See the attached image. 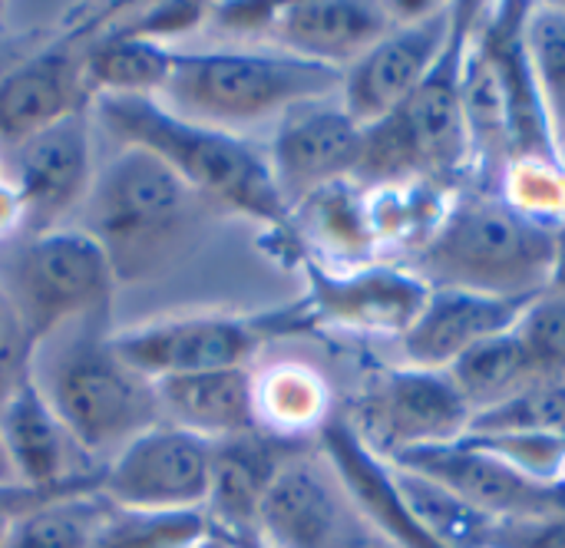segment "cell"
<instances>
[{"mask_svg": "<svg viewBox=\"0 0 565 548\" xmlns=\"http://www.w3.org/2000/svg\"><path fill=\"white\" fill-rule=\"evenodd\" d=\"M30 380L96 470L136 437L166 423L156 380L122 361L109 334V314L79 318L40 341Z\"/></svg>", "mask_w": 565, "mask_h": 548, "instance_id": "cell-1", "label": "cell"}, {"mask_svg": "<svg viewBox=\"0 0 565 548\" xmlns=\"http://www.w3.org/2000/svg\"><path fill=\"white\" fill-rule=\"evenodd\" d=\"M212 208L162 159L119 146L96 165L76 228L103 248L116 284L149 281L195 248Z\"/></svg>", "mask_w": 565, "mask_h": 548, "instance_id": "cell-2", "label": "cell"}, {"mask_svg": "<svg viewBox=\"0 0 565 548\" xmlns=\"http://www.w3.org/2000/svg\"><path fill=\"white\" fill-rule=\"evenodd\" d=\"M89 109L106 136L152 152L215 208L265 225L291 222L268 152L255 149L245 136L189 122L152 96H96Z\"/></svg>", "mask_w": 565, "mask_h": 548, "instance_id": "cell-3", "label": "cell"}, {"mask_svg": "<svg viewBox=\"0 0 565 548\" xmlns=\"http://www.w3.org/2000/svg\"><path fill=\"white\" fill-rule=\"evenodd\" d=\"M553 271L556 225L487 192L454 198L414 261V275L430 291L454 288L490 298H536L553 284Z\"/></svg>", "mask_w": 565, "mask_h": 548, "instance_id": "cell-4", "label": "cell"}, {"mask_svg": "<svg viewBox=\"0 0 565 548\" xmlns=\"http://www.w3.org/2000/svg\"><path fill=\"white\" fill-rule=\"evenodd\" d=\"M341 69L291 56L275 46L179 50L175 66L156 96L169 112L222 132L281 119L288 109L341 93Z\"/></svg>", "mask_w": 565, "mask_h": 548, "instance_id": "cell-5", "label": "cell"}, {"mask_svg": "<svg viewBox=\"0 0 565 548\" xmlns=\"http://www.w3.org/2000/svg\"><path fill=\"white\" fill-rule=\"evenodd\" d=\"M480 10V3H457L454 33L427 79L387 119L367 126L358 175L381 185L411 179L444 182L473 159L463 112V60Z\"/></svg>", "mask_w": 565, "mask_h": 548, "instance_id": "cell-6", "label": "cell"}, {"mask_svg": "<svg viewBox=\"0 0 565 548\" xmlns=\"http://www.w3.org/2000/svg\"><path fill=\"white\" fill-rule=\"evenodd\" d=\"M0 288L10 298L26 341L36 347L53 331L109 314L116 275L103 248L76 225L43 235L0 238Z\"/></svg>", "mask_w": 565, "mask_h": 548, "instance_id": "cell-7", "label": "cell"}, {"mask_svg": "<svg viewBox=\"0 0 565 548\" xmlns=\"http://www.w3.org/2000/svg\"><path fill=\"white\" fill-rule=\"evenodd\" d=\"M89 106L0 149V182L17 198L23 235L70 228L79 215L96 175Z\"/></svg>", "mask_w": 565, "mask_h": 548, "instance_id": "cell-8", "label": "cell"}, {"mask_svg": "<svg viewBox=\"0 0 565 548\" xmlns=\"http://www.w3.org/2000/svg\"><path fill=\"white\" fill-rule=\"evenodd\" d=\"M473 410L447 370H391L364 387L344 423L377 460L444 447L467 437Z\"/></svg>", "mask_w": 565, "mask_h": 548, "instance_id": "cell-9", "label": "cell"}, {"mask_svg": "<svg viewBox=\"0 0 565 548\" xmlns=\"http://www.w3.org/2000/svg\"><path fill=\"white\" fill-rule=\"evenodd\" d=\"M265 548H384L324 453L295 450L275 473L262 513Z\"/></svg>", "mask_w": 565, "mask_h": 548, "instance_id": "cell-10", "label": "cell"}, {"mask_svg": "<svg viewBox=\"0 0 565 548\" xmlns=\"http://www.w3.org/2000/svg\"><path fill=\"white\" fill-rule=\"evenodd\" d=\"M212 490V443L159 423L119 450L99 473L109 506L129 513H205Z\"/></svg>", "mask_w": 565, "mask_h": 548, "instance_id": "cell-11", "label": "cell"}, {"mask_svg": "<svg viewBox=\"0 0 565 548\" xmlns=\"http://www.w3.org/2000/svg\"><path fill=\"white\" fill-rule=\"evenodd\" d=\"M457 20V3H424L417 13H397V23L344 69L341 106L367 129L387 119L434 69Z\"/></svg>", "mask_w": 565, "mask_h": 548, "instance_id": "cell-12", "label": "cell"}, {"mask_svg": "<svg viewBox=\"0 0 565 548\" xmlns=\"http://www.w3.org/2000/svg\"><path fill=\"white\" fill-rule=\"evenodd\" d=\"M367 129L341 106V99H311L278 119L268 146V165L288 212L308 195L348 182L361 172Z\"/></svg>", "mask_w": 565, "mask_h": 548, "instance_id": "cell-13", "label": "cell"}, {"mask_svg": "<svg viewBox=\"0 0 565 548\" xmlns=\"http://www.w3.org/2000/svg\"><path fill=\"white\" fill-rule=\"evenodd\" d=\"M271 321L192 314L113 334L116 351L149 380L248 367L252 354L275 334Z\"/></svg>", "mask_w": 565, "mask_h": 548, "instance_id": "cell-14", "label": "cell"}, {"mask_svg": "<svg viewBox=\"0 0 565 548\" xmlns=\"http://www.w3.org/2000/svg\"><path fill=\"white\" fill-rule=\"evenodd\" d=\"M526 10L530 3L483 7L473 26V40L480 53L487 56L493 79L500 86V99L507 112V136H510V159L565 165L553 119L546 112V103L536 86L526 43H523Z\"/></svg>", "mask_w": 565, "mask_h": 548, "instance_id": "cell-15", "label": "cell"}, {"mask_svg": "<svg viewBox=\"0 0 565 548\" xmlns=\"http://www.w3.org/2000/svg\"><path fill=\"white\" fill-rule=\"evenodd\" d=\"M391 466H404L437 480L490 519H520L565 509L556 483H540L503 456L480 450L467 440L411 450L391 460Z\"/></svg>", "mask_w": 565, "mask_h": 548, "instance_id": "cell-16", "label": "cell"}, {"mask_svg": "<svg viewBox=\"0 0 565 548\" xmlns=\"http://www.w3.org/2000/svg\"><path fill=\"white\" fill-rule=\"evenodd\" d=\"M308 321L354 334L404 337L430 298V288L414 271L384 265H361L348 271L308 265Z\"/></svg>", "mask_w": 565, "mask_h": 548, "instance_id": "cell-17", "label": "cell"}, {"mask_svg": "<svg viewBox=\"0 0 565 548\" xmlns=\"http://www.w3.org/2000/svg\"><path fill=\"white\" fill-rule=\"evenodd\" d=\"M89 40H60L0 73V149L86 109Z\"/></svg>", "mask_w": 565, "mask_h": 548, "instance_id": "cell-18", "label": "cell"}, {"mask_svg": "<svg viewBox=\"0 0 565 548\" xmlns=\"http://www.w3.org/2000/svg\"><path fill=\"white\" fill-rule=\"evenodd\" d=\"M0 437L20 490L60 493L76 486H99V473L70 440L43 394L26 380L0 410Z\"/></svg>", "mask_w": 565, "mask_h": 548, "instance_id": "cell-19", "label": "cell"}, {"mask_svg": "<svg viewBox=\"0 0 565 548\" xmlns=\"http://www.w3.org/2000/svg\"><path fill=\"white\" fill-rule=\"evenodd\" d=\"M394 23H397V13L391 3L295 0V3H278L268 46L344 73Z\"/></svg>", "mask_w": 565, "mask_h": 548, "instance_id": "cell-20", "label": "cell"}, {"mask_svg": "<svg viewBox=\"0 0 565 548\" xmlns=\"http://www.w3.org/2000/svg\"><path fill=\"white\" fill-rule=\"evenodd\" d=\"M533 298H490L434 288L424 311L404 334V354L417 370H450L477 344L516 327Z\"/></svg>", "mask_w": 565, "mask_h": 548, "instance_id": "cell-21", "label": "cell"}, {"mask_svg": "<svg viewBox=\"0 0 565 548\" xmlns=\"http://www.w3.org/2000/svg\"><path fill=\"white\" fill-rule=\"evenodd\" d=\"M265 430L212 443V490L205 503L209 529L232 539H258V513L278 466L295 453Z\"/></svg>", "mask_w": 565, "mask_h": 548, "instance_id": "cell-22", "label": "cell"}, {"mask_svg": "<svg viewBox=\"0 0 565 548\" xmlns=\"http://www.w3.org/2000/svg\"><path fill=\"white\" fill-rule=\"evenodd\" d=\"M156 390L162 420L209 443H222L258 430L255 377L248 367L166 377L156 380Z\"/></svg>", "mask_w": 565, "mask_h": 548, "instance_id": "cell-23", "label": "cell"}, {"mask_svg": "<svg viewBox=\"0 0 565 548\" xmlns=\"http://www.w3.org/2000/svg\"><path fill=\"white\" fill-rule=\"evenodd\" d=\"M109 513L99 486L43 493L10 519L0 548H93Z\"/></svg>", "mask_w": 565, "mask_h": 548, "instance_id": "cell-24", "label": "cell"}, {"mask_svg": "<svg viewBox=\"0 0 565 548\" xmlns=\"http://www.w3.org/2000/svg\"><path fill=\"white\" fill-rule=\"evenodd\" d=\"M175 46L136 36L126 26L93 36L86 50V86L89 96H159L172 66Z\"/></svg>", "mask_w": 565, "mask_h": 548, "instance_id": "cell-25", "label": "cell"}, {"mask_svg": "<svg viewBox=\"0 0 565 548\" xmlns=\"http://www.w3.org/2000/svg\"><path fill=\"white\" fill-rule=\"evenodd\" d=\"M447 374L473 413L507 404L510 397H516L526 387H533L536 380H543L540 370L533 367L526 347L520 344L516 331H507V334H497V337L477 344Z\"/></svg>", "mask_w": 565, "mask_h": 548, "instance_id": "cell-26", "label": "cell"}, {"mask_svg": "<svg viewBox=\"0 0 565 548\" xmlns=\"http://www.w3.org/2000/svg\"><path fill=\"white\" fill-rule=\"evenodd\" d=\"M367 198V222L377 245H404L420 251L447 218L454 198H447L444 182L411 179L381 185Z\"/></svg>", "mask_w": 565, "mask_h": 548, "instance_id": "cell-27", "label": "cell"}, {"mask_svg": "<svg viewBox=\"0 0 565 548\" xmlns=\"http://www.w3.org/2000/svg\"><path fill=\"white\" fill-rule=\"evenodd\" d=\"M301 215V228L324 248L361 268L374 255L377 241L367 222V198L351 189V182H334L291 208V218Z\"/></svg>", "mask_w": 565, "mask_h": 548, "instance_id": "cell-28", "label": "cell"}, {"mask_svg": "<svg viewBox=\"0 0 565 548\" xmlns=\"http://www.w3.org/2000/svg\"><path fill=\"white\" fill-rule=\"evenodd\" d=\"M258 430H268L275 440H288L324 417V387L305 367H275L255 380Z\"/></svg>", "mask_w": 565, "mask_h": 548, "instance_id": "cell-29", "label": "cell"}, {"mask_svg": "<svg viewBox=\"0 0 565 548\" xmlns=\"http://www.w3.org/2000/svg\"><path fill=\"white\" fill-rule=\"evenodd\" d=\"M467 437H565V380H536L507 404L473 413Z\"/></svg>", "mask_w": 565, "mask_h": 548, "instance_id": "cell-30", "label": "cell"}, {"mask_svg": "<svg viewBox=\"0 0 565 548\" xmlns=\"http://www.w3.org/2000/svg\"><path fill=\"white\" fill-rule=\"evenodd\" d=\"M526 56L553 119L556 139H565V3H530L523 23Z\"/></svg>", "mask_w": 565, "mask_h": 548, "instance_id": "cell-31", "label": "cell"}, {"mask_svg": "<svg viewBox=\"0 0 565 548\" xmlns=\"http://www.w3.org/2000/svg\"><path fill=\"white\" fill-rule=\"evenodd\" d=\"M209 533L205 513H109L93 548H192Z\"/></svg>", "mask_w": 565, "mask_h": 548, "instance_id": "cell-32", "label": "cell"}, {"mask_svg": "<svg viewBox=\"0 0 565 548\" xmlns=\"http://www.w3.org/2000/svg\"><path fill=\"white\" fill-rule=\"evenodd\" d=\"M513 331L543 380H565V288L536 294Z\"/></svg>", "mask_w": 565, "mask_h": 548, "instance_id": "cell-33", "label": "cell"}, {"mask_svg": "<svg viewBox=\"0 0 565 548\" xmlns=\"http://www.w3.org/2000/svg\"><path fill=\"white\" fill-rule=\"evenodd\" d=\"M30 361L33 344L26 341V331L0 288V410L30 380Z\"/></svg>", "mask_w": 565, "mask_h": 548, "instance_id": "cell-34", "label": "cell"}, {"mask_svg": "<svg viewBox=\"0 0 565 548\" xmlns=\"http://www.w3.org/2000/svg\"><path fill=\"white\" fill-rule=\"evenodd\" d=\"M483 548H565V509L497 519Z\"/></svg>", "mask_w": 565, "mask_h": 548, "instance_id": "cell-35", "label": "cell"}, {"mask_svg": "<svg viewBox=\"0 0 565 548\" xmlns=\"http://www.w3.org/2000/svg\"><path fill=\"white\" fill-rule=\"evenodd\" d=\"M275 17H278V3H225L209 13V20H215L228 36H238V40H248V36L268 40Z\"/></svg>", "mask_w": 565, "mask_h": 548, "instance_id": "cell-36", "label": "cell"}, {"mask_svg": "<svg viewBox=\"0 0 565 548\" xmlns=\"http://www.w3.org/2000/svg\"><path fill=\"white\" fill-rule=\"evenodd\" d=\"M550 288H565V218L556 225V271Z\"/></svg>", "mask_w": 565, "mask_h": 548, "instance_id": "cell-37", "label": "cell"}, {"mask_svg": "<svg viewBox=\"0 0 565 548\" xmlns=\"http://www.w3.org/2000/svg\"><path fill=\"white\" fill-rule=\"evenodd\" d=\"M13 486H17V476H13V466H10V456H7V447L0 437V490H13Z\"/></svg>", "mask_w": 565, "mask_h": 548, "instance_id": "cell-38", "label": "cell"}, {"mask_svg": "<svg viewBox=\"0 0 565 548\" xmlns=\"http://www.w3.org/2000/svg\"><path fill=\"white\" fill-rule=\"evenodd\" d=\"M559 149H563V159H565V139H563V142H559Z\"/></svg>", "mask_w": 565, "mask_h": 548, "instance_id": "cell-39", "label": "cell"}]
</instances>
